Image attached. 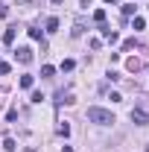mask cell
Masks as SVG:
<instances>
[{
    "label": "cell",
    "mask_w": 149,
    "mask_h": 152,
    "mask_svg": "<svg viewBox=\"0 0 149 152\" xmlns=\"http://www.w3.org/2000/svg\"><path fill=\"white\" fill-rule=\"evenodd\" d=\"M131 120H134L137 126H146V123H149V114L143 111V108H131Z\"/></svg>",
    "instance_id": "3"
},
{
    "label": "cell",
    "mask_w": 149,
    "mask_h": 152,
    "mask_svg": "<svg viewBox=\"0 0 149 152\" xmlns=\"http://www.w3.org/2000/svg\"><path fill=\"white\" fill-rule=\"evenodd\" d=\"M53 73H56V67H53V64H44V67H41V76H44V79H50Z\"/></svg>",
    "instance_id": "6"
},
{
    "label": "cell",
    "mask_w": 149,
    "mask_h": 152,
    "mask_svg": "<svg viewBox=\"0 0 149 152\" xmlns=\"http://www.w3.org/2000/svg\"><path fill=\"white\" fill-rule=\"evenodd\" d=\"M61 152H73V149H70V146H64V149H61Z\"/></svg>",
    "instance_id": "16"
},
{
    "label": "cell",
    "mask_w": 149,
    "mask_h": 152,
    "mask_svg": "<svg viewBox=\"0 0 149 152\" xmlns=\"http://www.w3.org/2000/svg\"><path fill=\"white\" fill-rule=\"evenodd\" d=\"M6 15H9V9H6V6L0 3V18H6Z\"/></svg>",
    "instance_id": "15"
},
{
    "label": "cell",
    "mask_w": 149,
    "mask_h": 152,
    "mask_svg": "<svg viewBox=\"0 0 149 152\" xmlns=\"http://www.w3.org/2000/svg\"><path fill=\"white\" fill-rule=\"evenodd\" d=\"M93 20L102 26V23H105V9H96V12H93Z\"/></svg>",
    "instance_id": "5"
},
{
    "label": "cell",
    "mask_w": 149,
    "mask_h": 152,
    "mask_svg": "<svg viewBox=\"0 0 149 152\" xmlns=\"http://www.w3.org/2000/svg\"><path fill=\"white\" fill-rule=\"evenodd\" d=\"M105 3H111V6H114V3H117V0H105Z\"/></svg>",
    "instance_id": "17"
},
{
    "label": "cell",
    "mask_w": 149,
    "mask_h": 152,
    "mask_svg": "<svg viewBox=\"0 0 149 152\" xmlns=\"http://www.w3.org/2000/svg\"><path fill=\"white\" fill-rule=\"evenodd\" d=\"M15 41V26H9L6 32H3V44H12Z\"/></svg>",
    "instance_id": "4"
},
{
    "label": "cell",
    "mask_w": 149,
    "mask_h": 152,
    "mask_svg": "<svg viewBox=\"0 0 149 152\" xmlns=\"http://www.w3.org/2000/svg\"><path fill=\"white\" fill-rule=\"evenodd\" d=\"M56 29H58V20L50 18V20H47V32H56Z\"/></svg>",
    "instance_id": "10"
},
{
    "label": "cell",
    "mask_w": 149,
    "mask_h": 152,
    "mask_svg": "<svg viewBox=\"0 0 149 152\" xmlns=\"http://www.w3.org/2000/svg\"><path fill=\"white\" fill-rule=\"evenodd\" d=\"M53 3H56V6H58V3H61V0H53Z\"/></svg>",
    "instance_id": "18"
},
{
    "label": "cell",
    "mask_w": 149,
    "mask_h": 152,
    "mask_svg": "<svg viewBox=\"0 0 149 152\" xmlns=\"http://www.w3.org/2000/svg\"><path fill=\"white\" fill-rule=\"evenodd\" d=\"M3 149H6V152H15L18 146H15V140H12V137H6V140H3Z\"/></svg>",
    "instance_id": "8"
},
{
    "label": "cell",
    "mask_w": 149,
    "mask_h": 152,
    "mask_svg": "<svg viewBox=\"0 0 149 152\" xmlns=\"http://www.w3.org/2000/svg\"><path fill=\"white\" fill-rule=\"evenodd\" d=\"M126 67H129V70H137V67H140V61H137V58H129V61H126Z\"/></svg>",
    "instance_id": "12"
},
{
    "label": "cell",
    "mask_w": 149,
    "mask_h": 152,
    "mask_svg": "<svg viewBox=\"0 0 149 152\" xmlns=\"http://www.w3.org/2000/svg\"><path fill=\"white\" fill-rule=\"evenodd\" d=\"M15 58H18L20 64H29V61H32V50H29V47H18V50H15Z\"/></svg>",
    "instance_id": "2"
},
{
    "label": "cell",
    "mask_w": 149,
    "mask_h": 152,
    "mask_svg": "<svg viewBox=\"0 0 149 152\" xmlns=\"http://www.w3.org/2000/svg\"><path fill=\"white\" fill-rule=\"evenodd\" d=\"M20 88H32V76H29V73L20 76Z\"/></svg>",
    "instance_id": "7"
},
{
    "label": "cell",
    "mask_w": 149,
    "mask_h": 152,
    "mask_svg": "<svg viewBox=\"0 0 149 152\" xmlns=\"http://www.w3.org/2000/svg\"><path fill=\"white\" fill-rule=\"evenodd\" d=\"M9 70H12V67H9L6 61H0V76H6V73H9Z\"/></svg>",
    "instance_id": "14"
},
{
    "label": "cell",
    "mask_w": 149,
    "mask_h": 152,
    "mask_svg": "<svg viewBox=\"0 0 149 152\" xmlns=\"http://www.w3.org/2000/svg\"><path fill=\"white\" fill-rule=\"evenodd\" d=\"M73 67H76L73 58H64V61H61V70H73Z\"/></svg>",
    "instance_id": "9"
},
{
    "label": "cell",
    "mask_w": 149,
    "mask_h": 152,
    "mask_svg": "<svg viewBox=\"0 0 149 152\" xmlns=\"http://www.w3.org/2000/svg\"><path fill=\"white\" fill-rule=\"evenodd\" d=\"M56 132H58V134H61V137H67V134H70V126H67V123H61V126H58Z\"/></svg>",
    "instance_id": "11"
},
{
    "label": "cell",
    "mask_w": 149,
    "mask_h": 152,
    "mask_svg": "<svg viewBox=\"0 0 149 152\" xmlns=\"http://www.w3.org/2000/svg\"><path fill=\"white\" fill-rule=\"evenodd\" d=\"M88 120H91V123H96V126H111V123H114V114L108 111V108L93 105V108H88Z\"/></svg>",
    "instance_id": "1"
},
{
    "label": "cell",
    "mask_w": 149,
    "mask_h": 152,
    "mask_svg": "<svg viewBox=\"0 0 149 152\" xmlns=\"http://www.w3.org/2000/svg\"><path fill=\"white\" fill-rule=\"evenodd\" d=\"M29 99H32V102H41V99H44V94H41V91H32V96H29Z\"/></svg>",
    "instance_id": "13"
}]
</instances>
